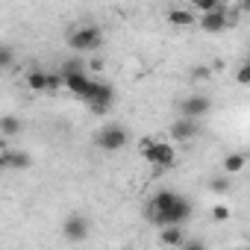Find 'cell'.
<instances>
[{
	"instance_id": "cell-7",
	"label": "cell",
	"mask_w": 250,
	"mask_h": 250,
	"mask_svg": "<svg viewBox=\"0 0 250 250\" xmlns=\"http://www.w3.org/2000/svg\"><path fill=\"white\" fill-rule=\"evenodd\" d=\"M197 27H200L203 33H221V30H227V6L218 3L215 12L200 15V18H197Z\"/></svg>"
},
{
	"instance_id": "cell-9",
	"label": "cell",
	"mask_w": 250,
	"mask_h": 250,
	"mask_svg": "<svg viewBox=\"0 0 250 250\" xmlns=\"http://www.w3.org/2000/svg\"><path fill=\"white\" fill-rule=\"evenodd\" d=\"M197 133H200V124H197V121H188V118H180L174 127H171V136H174L177 142H191Z\"/></svg>"
},
{
	"instance_id": "cell-5",
	"label": "cell",
	"mask_w": 250,
	"mask_h": 250,
	"mask_svg": "<svg viewBox=\"0 0 250 250\" xmlns=\"http://www.w3.org/2000/svg\"><path fill=\"white\" fill-rule=\"evenodd\" d=\"M191 218V200L188 197H180L177 194V200H174V206L165 212V227H183L186 221Z\"/></svg>"
},
{
	"instance_id": "cell-18",
	"label": "cell",
	"mask_w": 250,
	"mask_h": 250,
	"mask_svg": "<svg viewBox=\"0 0 250 250\" xmlns=\"http://www.w3.org/2000/svg\"><path fill=\"white\" fill-rule=\"evenodd\" d=\"M209 188H212L215 194H227L232 186H229V177H215V180L209 183Z\"/></svg>"
},
{
	"instance_id": "cell-15",
	"label": "cell",
	"mask_w": 250,
	"mask_h": 250,
	"mask_svg": "<svg viewBox=\"0 0 250 250\" xmlns=\"http://www.w3.org/2000/svg\"><path fill=\"white\" fill-rule=\"evenodd\" d=\"M171 24H177V27H188V24H197V18H194V12L191 9H171Z\"/></svg>"
},
{
	"instance_id": "cell-11",
	"label": "cell",
	"mask_w": 250,
	"mask_h": 250,
	"mask_svg": "<svg viewBox=\"0 0 250 250\" xmlns=\"http://www.w3.org/2000/svg\"><path fill=\"white\" fill-rule=\"evenodd\" d=\"M159 238H162V244H168V247H183L186 232H183V227H162V229H159Z\"/></svg>"
},
{
	"instance_id": "cell-19",
	"label": "cell",
	"mask_w": 250,
	"mask_h": 250,
	"mask_svg": "<svg viewBox=\"0 0 250 250\" xmlns=\"http://www.w3.org/2000/svg\"><path fill=\"white\" fill-rule=\"evenodd\" d=\"M12 62H15V53H12V47L0 44V71H3V68H9Z\"/></svg>"
},
{
	"instance_id": "cell-10",
	"label": "cell",
	"mask_w": 250,
	"mask_h": 250,
	"mask_svg": "<svg viewBox=\"0 0 250 250\" xmlns=\"http://www.w3.org/2000/svg\"><path fill=\"white\" fill-rule=\"evenodd\" d=\"M174 200H177V194H174V191H159V194L150 200V209H153L156 215H162V221H165V212L174 206Z\"/></svg>"
},
{
	"instance_id": "cell-12",
	"label": "cell",
	"mask_w": 250,
	"mask_h": 250,
	"mask_svg": "<svg viewBox=\"0 0 250 250\" xmlns=\"http://www.w3.org/2000/svg\"><path fill=\"white\" fill-rule=\"evenodd\" d=\"M21 130H24L21 127V118H15V115H3V118H0V133H3L6 139H15Z\"/></svg>"
},
{
	"instance_id": "cell-23",
	"label": "cell",
	"mask_w": 250,
	"mask_h": 250,
	"mask_svg": "<svg viewBox=\"0 0 250 250\" xmlns=\"http://www.w3.org/2000/svg\"><path fill=\"white\" fill-rule=\"evenodd\" d=\"M183 250H206V244H203V241H197V238H191V241L186 238V241H183Z\"/></svg>"
},
{
	"instance_id": "cell-25",
	"label": "cell",
	"mask_w": 250,
	"mask_h": 250,
	"mask_svg": "<svg viewBox=\"0 0 250 250\" xmlns=\"http://www.w3.org/2000/svg\"><path fill=\"white\" fill-rule=\"evenodd\" d=\"M88 68H91V71H100V68H103V62H100V59H91V65H88Z\"/></svg>"
},
{
	"instance_id": "cell-21",
	"label": "cell",
	"mask_w": 250,
	"mask_h": 250,
	"mask_svg": "<svg viewBox=\"0 0 250 250\" xmlns=\"http://www.w3.org/2000/svg\"><path fill=\"white\" fill-rule=\"evenodd\" d=\"M238 83H241V85H247V83H250V65H247V62H244V65H238Z\"/></svg>"
},
{
	"instance_id": "cell-3",
	"label": "cell",
	"mask_w": 250,
	"mask_h": 250,
	"mask_svg": "<svg viewBox=\"0 0 250 250\" xmlns=\"http://www.w3.org/2000/svg\"><path fill=\"white\" fill-rule=\"evenodd\" d=\"M94 142H97L103 150H121L124 145L130 142V136H127V130H124L121 124H109V127H103V130L94 136Z\"/></svg>"
},
{
	"instance_id": "cell-2",
	"label": "cell",
	"mask_w": 250,
	"mask_h": 250,
	"mask_svg": "<svg viewBox=\"0 0 250 250\" xmlns=\"http://www.w3.org/2000/svg\"><path fill=\"white\" fill-rule=\"evenodd\" d=\"M103 42V33L94 27V24H83L77 27L71 36H68V47L77 50V53H88V50H97Z\"/></svg>"
},
{
	"instance_id": "cell-16",
	"label": "cell",
	"mask_w": 250,
	"mask_h": 250,
	"mask_svg": "<svg viewBox=\"0 0 250 250\" xmlns=\"http://www.w3.org/2000/svg\"><path fill=\"white\" fill-rule=\"evenodd\" d=\"M74 74H85V62L83 59H65L59 68V77H74Z\"/></svg>"
},
{
	"instance_id": "cell-6",
	"label": "cell",
	"mask_w": 250,
	"mask_h": 250,
	"mask_svg": "<svg viewBox=\"0 0 250 250\" xmlns=\"http://www.w3.org/2000/svg\"><path fill=\"white\" fill-rule=\"evenodd\" d=\"M88 232H91V224L83 218V215H71L68 221H65V227H62V235L68 238V241H85L88 238Z\"/></svg>"
},
{
	"instance_id": "cell-4",
	"label": "cell",
	"mask_w": 250,
	"mask_h": 250,
	"mask_svg": "<svg viewBox=\"0 0 250 250\" xmlns=\"http://www.w3.org/2000/svg\"><path fill=\"white\" fill-rule=\"evenodd\" d=\"M209 109H212V100L206 94H191V97H186L180 103V115L188 118V121H197V118L209 115Z\"/></svg>"
},
{
	"instance_id": "cell-1",
	"label": "cell",
	"mask_w": 250,
	"mask_h": 250,
	"mask_svg": "<svg viewBox=\"0 0 250 250\" xmlns=\"http://www.w3.org/2000/svg\"><path fill=\"white\" fill-rule=\"evenodd\" d=\"M142 156L156 168H171L177 162V150L168 142H153V139H142Z\"/></svg>"
},
{
	"instance_id": "cell-24",
	"label": "cell",
	"mask_w": 250,
	"mask_h": 250,
	"mask_svg": "<svg viewBox=\"0 0 250 250\" xmlns=\"http://www.w3.org/2000/svg\"><path fill=\"white\" fill-rule=\"evenodd\" d=\"M209 77V68H194V80H206Z\"/></svg>"
},
{
	"instance_id": "cell-22",
	"label": "cell",
	"mask_w": 250,
	"mask_h": 250,
	"mask_svg": "<svg viewBox=\"0 0 250 250\" xmlns=\"http://www.w3.org/2000/svg\"><path fill=\"white\" fill-rule=\"evenodd\" d=\"M62 88V77L59 74H47V91H56Z\"/></svg>"
},
{
	"instance_id": "cell-20",
	"label": "cell",
	"mask_w": 250,
	"mask_h": 250,
	"mask_svg": "<svg viewBox=\"0 0 250 250\" xmlns=\"http://www.w3.org/2000/svg\"><path fill=\"white\" fill-rule=\"evenodd\" d=\"M229 215H232V212H229V206H224V203H218V206L212 209V218H215V221H229Z\"/></svg>"
},
{
	"instance_id": "cell-8",
	"label": "cell",
	"mask_w": 250,
	"mask_h": 250,
	"mask_svg": "<svg viewBox=\"0 0 250 250\" xmlns=\"http://www.w3.org/2000/svg\"><path fill=\"white\" fill-rule=\"evenodd\" d=\"M33 165V156L27 150H6L0 153V168H15V171H24Z\"/></svg>"
},
{
	"instance_id": "cell-17",
	"label": "cell",
	"mask_w": 250,
	"mask_h": 250,
	"mask_svg": "<svg viewBox=\"0 0 250 250\" xmlns=\"http://www.w3.org/2000/svg\"><path fill=\"white\" fill-rule=\"evenodd\" d=\"M191 9H194V12H200V15H206V12H215V9H218V0H194V3H191Z\"/></svg>"
},
{
	"instance_id": "cell-14",
	"label": "cell",
	"mask_w": 250,
	"mask_h": 250,
	"mask_svg": "<svg viewBox=\"0 0 250 250\" xmlns=\"http://www.w3.org/2000/svg\"><path fill=\"white\" fill-rule=\"evenodd\" d=\"M27 85H30L33 91H39V94L47 91V71H39V68L30 71V74H27Z\"/></svg>"
},
{
	"instance_id": "cell-13",
	"label": "cell",
	"mask_w": 250,
	"mask_h": 250,
	"mask_svg": "<svg viewBox=\"0 0 250 250\" xmlns=\"http://www.w3.org/2000/svg\"><path fill=\"white\" fill-rule=\"evenodd\" d=\"M244 165H247V156H244V153H229V156L224 159V177H229V174H241Z\"/></svg>"
}]
</instances>
